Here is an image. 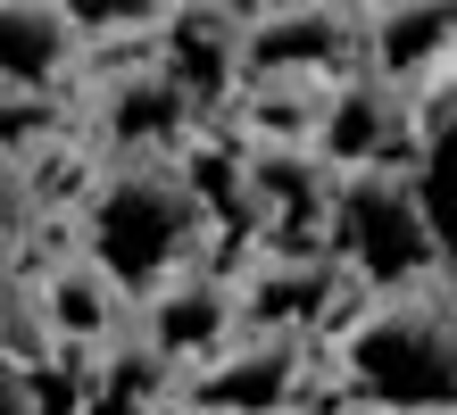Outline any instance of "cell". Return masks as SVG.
<instances>
[{
  "instance_id": "cell-1",
  "label": "cell",
  "mask_w": 457,
  "mask_h": 415,
  "mask_svg": "<svg viewBox=\"0 0 457 415\" xmlns=\"http://www.w3.org/2000/svg\"><path fill=\"white\" fill-rule=\"evenodd\" d=\"M325 391L341 415H449L457 407V283L358 299L325 341Z\"/></svg>"
},
{
  "instance_id": "cell-2",
  "label": "cell",
  "mask_w": 457,
  "mask_h": 415,
  "mask_svg": "<svg viewBox=\"0 0 457 415\" xmlns=\"http://www.w3.org/2000/svg\"><path fill=\"white\" fill-rule=\"evenodd\" d=\"M75 249H84L125 299H150L158 283L225 258L217 249V216H208V200H200V183H192L183 158L100 166L92 200L75 208Z\"/></svg>"
},
{
  "instance_id": "cell-3",
  "label": "cell",
  "mask_w": 457,
  "mask_h": 415,
  "mask_svg": "<svg viewBox=\"0 0 457 415\" xmlns=\"http://www.w3.org/2000/svg\"><path fill=\"white\" fill-rule=\"evenodd\" d=\"M325 249L358 283V299H399V291L449 283L416 175H341L333 216H325Z\"/></svg>"
},
{
  "instance_id": "cell-4",
  "label": "cell",
  "mask_w": 457,
  "mask_h": 415,
  "mask_svg": "<svg viewBox=\"0 0 457 415\" xmlns=\"http://www.w3.org/2000/svg\"><path fill=\"white\" fill-rule=\"evenodd\" d=\"M366 75V9H241V92H333Z\"/></svg>"
},
{
  "instance_id": "cell-5",
  "label": "cell",
  "mask_w": 457,
  "mask_h": 415,
  "mask_svg": "<svg viewBox=\"0 0 457 415\" xmlns=\"http://www.w3.org/2000/svg\"><path fill=\"white\" fill-rule=\"evenodd\" d=\"M233 291H241V332H283V341H316V349L358 316V283L341 274L333 249H275L266 241L233 266Z\"/></svg>"
},
{
  "instance_id": "cell-6",
  "label": "cell",
  "mask_w": 457,
  "mask_h": 415,
  "mask_svg": "<svg viewBox=\"0 0 457 415\" xmlns=\"http://www.w3.org/2000/svg\"><path fill=\"white\" fill-rule=\"evenodd\" d=\"M325 349L316 341H283V332H241L225 357H208L200 374H183L175 415H300L325 407Z\"/></svg>"
},
{
  "instance_id": "cell-7",
  "label": "cell",
  "mask_w": 457,
  "mask_h": 415,
  "mask_svg": "<svg viewBox=\"0 0 457 415\" xmlns=\"http://www.w3.org/2000/svg\"><path fill=\"white\" fill-rule=\"evenodd\" d=\"M316 158L333 175H408L416 166V92L383 75H349L316 108Z\"/></svg>"
},
{
  "instance_id": "cell-8",
  "label": "cell",
  "mask_w": 457,
  "mask_h": 415,
  "mask_svg": "<svg viewBox=\"0 0 457 415\" xmlns=\"http://www.w3.org/2000/svg\"><path fill=\"white\" fill-rule=\"evenodd\" d=\"M133 332H142L175 374H200L208 357H225L241 341V291H233V274L208 258L192 274H175V283H158L150 299H133Z\"/></svg>"
},
{
  "instance_id": "cell-9",
  "label": "cell",
  "mask_w": 457,
  "mask_h": 415,
  "mask_svg": "<svg viewBox=\"0 0 457 415\" xmlns=\"http://www.w3.org/2000/svg\"><path fill=\"white\" fill-rule=\"evenodd\" d=\"M150 59L192 92V108L208 125L233 117V100H241V17H225V9H167Z\"/></svg>"
},
{
  "instance_id": "cell-10",
  "label": "cell",
  "mask_w": 457,
  "mask_h": 415,
  "mask_svg": "<svg viewBox=\"0 0 457 415\" xmlns=\"http://www.w3.org/2000/svg\"><path fill=\"white\" fill-rule=\"evenodd\" d=\"M75 67H92L84 17L59 9V0H9L0 9V75H9V100H50Z\"/></svg>"
},
{
  "instance_id": "cell-11",
  "label": "cell",
  "mask_w": 457,
  "mask_h": 415,
  "mask_svg": "<svg viewBox=\"0 0 457 415\" xmlns=\"http://www.w3.org/2000/svg\"><path fill=\"white\" fill-rule=\"evenodd\" d=\"M416 191H424V216H433V241H441V274L457 283V59L416 92Z\"/></svg>"
},
{
  "instance_id": "cell-12",
  "label": "cell",
  "mask_w": 457,
  "mask_h": 415,
  "mask_svg": "<svg viewBox=\"0 0 457 415\" xmlns=\"http://www.w3.org/2000/svg\"><path fill=\"white\" fill-rule=\"evenodd\" d=\"M449 59H457V9H366V67L383 83L424 92Z\"/></svg>"
},
{
  "instance_id": "cell-13",
  "label": "cell",
  "mask_w": 457,
  "mask_h": 415,
  "mask_svg": "<svg viewBox=\"0 0 457 415\" xmlns=\"http://www.w3.org/2000/svg\"><path fill=\"white\" fill-rule=\"evenodd\" d=\"M300 415H341V407H300Z\"/></svg>"
},
{
  "instance_id": "cell-14",
  "label": "cell",
  "mask_w": 457,
  "mask_h": 415,
  "mask_svg": "<svg viewBox=\"0 0 457 415\" xmlns=\"http://www.w3.org/2000/svg\"><path fill=\"white\" fill-rule=\"evenodd\" d=\"M449 415H457V407H449Z\"/></svg>"
}]
</instances>
